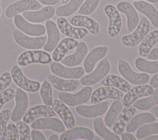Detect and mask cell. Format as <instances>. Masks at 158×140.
<instances>
[{"label":"cell","mask_w":158,"mask_h":140,"mask_svg":"<svg viewBox=\"0 0 158 140\" xmlns=\"http://www.w3.org/2000/svg\"><path fill=\"white\" fill-rule=\"evenodd\" d=\"M150 22L149 20L143 17L139 22L135 31L131 34L125 35L121 38V43L126 47H132L139 44L145 38L150 30Z\"/></svg>","instance_id":"1"},{"label":"cell","mask_w":158,"mask_h":140,"mask_svg":"<svg viewBox=\"0 0 158 140\" xmlns=\"http://www.w3.org/2000/svg\"><path fill=\"white\" fill-rule=\"evenodd\" d=\"M118 70L120 74L129 83L135 85L143 84L149 80V75L146 73L135 72L127 61L120 59L118 61Z\"/></svg>","instance_id":"2"},{"label":"cell","mask_w":158,"mask_h":140,"mask_svg":"<svg viewBox=\"0 0 158 140\" xmlns=\"http://www.w3.org/2000/svg\"><path fill=\"white\" fill-rule=\"evenodd\" d=\"M52 58L48 52L38 49H33L23 52L18 57L17 62L20 66L25 67L31 64H48Z\"/></svg>","instance_id":"3"},{"label":"cell","mask_w":158,"mask_h":140,"mask_svg":"<svg viewBox=\"0 0 158 140\" xmlns=\"http://www.w3.org/2000/svg\"><path fill=\"white\" fill-rule=\"evenodd\" d=\"M93 93L90 86H85L75 94L61 91L58 93V97L60 101L69 106H77L88 102Z\"/></svg>","instance_id":"4"},{"label":"cell","mask_w":158,"mask_h":140,"mask_svg":"<svg viewBox=\"0 0 158 140\" xmlns=\"http://www.w3.org/2000/svg\"><path fill=\"white\" fill-rule=\"evenodd\" d=\"M13 38L19 46L30 50L42 48L47 40V36L45 35L31 37L23 33L19 29L14 30Z\"/></svg>","instance_id":"5"},{"label":"cell","mask_w":158,"mask_h":140,"mask_svg":"<svg viewBox=\"0 0 158 140\" xmlns=\"http://www.w3.org/2000/svg\"><path fill=\"white\" fill-rule=\"evenodd\" d=\"M110 70V64L107 58H103L98 64L97 67L90 73L83 75L80 82L83 86L94 85L101 81Z\"/></svg>","instance_id":"6"},{"label":"cell","mask_w":158,"mask_h":140,"mask_svg":"<svg viewBox=\"0 0 158 140\" xmlns=\"http://www.w3.org/2000/svg\"><path fill=\"white\" fill-rule=\"evenodd\" d=\"M49 68L54 75L65 79H79L85 75V72L81 67L70 68L55 61L50 63Z\"/></svg>","instance_id":"7"},{"label":"cell","mask_w":158,"mask_h":140,"mask_svg":"<svg viewBox=\"0 0 158 140\" xmlns=\"http://www.w3.org/2000/svg\"><path fill=\"white\" fill-rule=\"evenodd\" d=\"M10 73L13 81L19 88H22L24 91L35 93L40 90L41 87L40 83L37 81L31 80L27 78L18 66H13Z\"/></svg>","instance_id":"8"},{"label":"cell","mask_w":158,"mask_h":140,"mask_svg":"<svg viewBox=\"0 0 158 140\" xmlns=\"http://www.w3.org/2000/svg\"><path fill=\"white\" fill-rule=\"evenodd\" d=\"M104 11L107 16L109 23L107 33L110 38H114L118 35L122 29V17L117 8L111 4H106L104 7Z\"/></svg>","instance_id":"9"},{"label":"cell","mask_w":158,"mask_h":140,"mask_svg":"<svg viewBox=\"0 0 158 140\" xmlns=\"http://www.w3.org/2000/svg\"><path fill=\"white\" fill-rule=\"evenodd\" d=\"M41 7V4L37 0H19L10 4L6 8L5 15L7 18L11 19L20 12L38 10Z\"/></svg>","instance_id":"10"},{"label":"cell","mask_w":158,"mask_h":140,"mask_svg":"<svg viewBox=\"0 0 158 140\" xmlns=\"http://www.w3.org/2000/svg\"><path fill=\"white\" fill-rule=\"evenodd\" d=\"M14 23L17 28L28 36H40L46 33V28L43 25L30 23L21 15L17 14L14 17Z\"/></svg>","instance_id":"11"},{"label":"cell","mask_w":158,"mask_h":140,"mask_svg":"<svg viewBox=\"0 0 158 140\" xmlns=\"http://www.w3.org/2000/svg\"><path fill=\"white\" fill-rule=\"evenodd\" d=\"M118 12L125 14L127 17V28L129 32L133 31L137 27L139 17L136 9L133 5L126 1L118 2L116 6Z\"/></svg>","instance_id":"12"},{"label":"cell","mask_w":158,"mask_h":140,"mask_svg":"<svg viewBox=\"0 0 158 140\" xmlns=\"http://www.w3.org/2000/svg\"><path fill=\"white\" fill-rule=\"evenodd\" d=\"M123 94L122 91L113 86L100 87L95 89L91 96V103L94 104L107 99L120 100L123 98Z\"/></svg>","instance_id":"13"},{"label":"cell","mask_w":158,"mask_h":140,"mask_svg":"<svg viewBox=\"0 0 158 140\" xmlns=\"http://www.w3.org/2000/svg\"><path fill=\"white\" fill-rule=\"evenodd\" d=\"M57 25L63 35L75 39H81L88 34V30L71 25L64 17H59L57 19Z\"/></svg>","instance_id":"14"},{"label":"cell","mask_w":158,"mask_h":140,"mask_svg":"<svg viewBox=\"0 0 158 140\" xmlns=\"http://www.w3.org/2000/svg\"><path fill=\"white\" fill-rule=\"evenodd\" d=\"M15 106L11 112L10 119L12 121H17L22 119L27 110L28 97L27 93L20 88H17L15 94Z\"/></svg>","instance_id":"15"},{"label":"cell","mask_w":158,"mask_h":140,"mask_svg":"<svg viewBox=\"0 0 158 140\" xmlns=\"http://www.w3.org/2000/svg\"><path fill=\"white\" fill-rule=\"evenodd\" d=\"M108 101L100 102L91 105H78L75 107V110L78 115L85 118H94L104 115L109 107Z\"/></svg>","instance_id":"16"},{"label":"cell","mask_w":158,"mask_h":140,"mask_svg":"<svg viewBox=\"0 0 158 140\" xmlns=\"http://www.w3.org/2000/svg\"><path fill=\"white\" fill-rule=\"evenodd\" d=\"M31 127L36 130H51L58 133L65 131V126L63 122L52 117L38 118L31 123Z\"/></svg>","instance_id":"17"},{"label":"cell","mask_w":158,"mask_h":140,"mask_svg":"<svg viewBox=\"0 0 158 140\" xmlns=\"http://www.w3.org/2000/svg\"><path fill=\"white\" fill-rule=\"evenodd\" d=\"M56 113L49 105H37L28 109L25 113L22 120L24 122L28 124L32 123L35 120L40 117H54Z\"/></svg>","instance_id":"18"},{"label":"cell","mask_w":158,"mask_h":140,"mask_svg":"<svg viewBox=\"0 0 158 140\" xmlns=\"http://www.w3.org/2000/svg\"><path fill=\"white\" fill-rule=\"evenodd\" d=\"M154 91V88L148 84H139L130 89L122 98L123 105L133 104L139 97L150 96Z\"/></svg>","instance_id":"19"},{"label":"cell","mask_w":158,"mask_h":140,"mask_svg":"<svg viewBox=\"0 0 158 140\" xmlns=\"http://www.w3.org/2000/svg\"><path fill=\"white\" fill-rule=\"evenodd\" d=\"M109 47L106 46H99L94 47L87 54L83 62V68L86 73L93 70L96 64L102 59L107 54Z\"/></svg>","instance_id":"20"},{"label":"cell","mask_w":158,"mask_h":140,"mask_svg":"<svg viewBox=\"0 0 158 140\" xmlns=\"http://www.w3.org/2000/svg\"><path fill=\"white\" fill-rule=\"evenodd\" d=\"M88 52V47L84 41L78 42L73 54L67 56L61 60L62 64L73 67L80 65L85 59Z\"/></svg>","instance_id":"21"},{"label":"cell","mask_w":158,"mask_h":140,"mask_svg":"<svg viewBox=\"0 0 158 140\" xmlns=\"http://www.w3.org/2000/svg\"><path fill=\"white\" fill-rule=\"evenodd\" d=\"M51 105L52 109L59 115L63 123L67 129L72 128L75 126L76 121L75 117L65 104L60 100L54 99Z\"/></svg>","instance_id":"22"},{"label":"cell","mask_w":158,"mask_h":140,"mask_svg":"<svg viewBox=\"0 0 158 140\" xmlns=\"http://www.w3.org/2000/svg\"><path fill=\"white\" fill-rule=\"evenodd\" d=\"M56 14V8L47 6L38 10H27L23 13V17L28 22L40 23L51 19Z\"/></svg>","instance_id":"23"},{"label":"cell","mask_w":158,"mask_h":140,"mask_svg":"<svg viewBox=\"0 0 158 140\" xmlns=\"http://www.w3.org/2000/svg\"><path fill=\"white\" fill-rule=\"evenodd\" d=\"M45 28L48 37L43 49L46 52H52L60 41V36L59 30L57 24L49 19L46 20Z\"/></svg>","instance_id":"24"},{"label":"cell","mask_w":158,"mask_h":140,"mask_svg":"<svg viewBox=\"0 0 158 140\" xmlns=\"http://www.w3.org/2000/svg\"><path fill=\"white\" fill-rule=\"evenodd\" d=\"M94 134L88 128L85 126H77L69 129L62 132L59 139L60 140H75V139H94Z\"/></svg>","instance_id":"25"},{"label":"cell","mask_w":158,"mask_h":140,"mask_svg":"<svg viewBox=\"0 0 158 140\" xmlns=\"http://www.w3.org/2000/svg\"><path fill=\"white\" fill-rule=\"evenodd\" d=\"M69 22L75 27L86 28L93 35H97L100 31V26L98 22L85 15H74L70 19Z\"/></svg>","instance_id":"26"},{"label":"cell","mask_w":158,"mask_h":140,"mask_svg":"<svg viewBox=\"0 0 158 140\" xmlns=\"http://www.w3.org/2000/svg\"><path fill=\"white\" fill-rule=\"evenodd\" d=\"M135 113L136 108L132 105L123 107L112 125L113 132L117 135H120L123 131L127 123Z\"/></svg>","instance_id":"27"},{"label":"cell","mask_w":158,"mask_h":140,"mask_svg":"<svg viewBox=\"0 0 158 140\" xmlns=\"http://www.w3.org/2000/svg\"><path fill=\"white\" fill-rule=\"evenodd\" d=\"M48 80L56 89L64 92L73 91L75 90L80 84L78 80L75 79L61 78L54 74L49 75Z\"/></svg>","instance_id":"28"},{"label":"cell","mask_w":158,"mask_h":140,"mask_svg":"<svg viewBox=\"0 0 158 140\" xmlns=\"http://www.w3.org/2000/svg\"><path fill=\"white\" fill-rule=\"evenodd\" d=\"M133 6L137 11L144 15L151 22L153 27L158 28V10L151 4L146 1H135Z\"/></svg>","instance_id":"29"},{"label":"cell","mask_w":158,"mask_h":140,"mask_svg":"<svg viewBox=\"0 0 158 140\" xmlns=\"http://www.w3.org/2000/svg\"><path fill=\"white\" fill-rule=\"evenodd\" d=\"M78 41L72 38H65L62 39L54 49L52 59L55 62H60L64 57L66 54L70 50L76 47Z\"/></svg>","instance_id":"30"},{"label":"cell","mask_w":158,"mask_h":140,"mask_svg":"<svg viewBox=\"0 0 158 140\" xmlns=\"http://www.w3.org/2000/svg\"><path fill=\"white\" fill-rule=\"evenodd\" d=\"M156 120L155 116L150 112H144L136 115L129 120L126 125V131L127 132H133L141 126L154 122Z\"/></svg>","instance_id":"31"},{"label":"cell","mask_w":158,"mask_h":140,"mask_svg":"<svg viewBox=\"0 0 158 140\" xmlns=\"http://www.w3.org/2000/svg\"><path fill=\"white\" fill-rule=\"evenodd\" d=\"M101 84L103 86L115 87L124 93L128 92L131 88L128 81L116 75H106L101 81Z\"/></svg>","instance_id":"32"},{"label":"cell","mask_w":158,"mask_h":140,"mask_svg":"<svg viewBox=\"0 0 158 140\" xmlns=\"http://www.w3.org/2000/svg\"><path fill=\"white\" fill-rule=\"evenodd\" d=\"M158 43V30H154L148 33L141 42L138 52L141 57H146L149 53L152 46Z\"/></svg>","instance_id":"33"},{"label":"cell","mask_w":158,"mask_h":140,"mask_svg":"<svg viewBox=\"0 0 158 140\" xmlns=\"http://www.w3.org/2000/svg\"><path fill=\"white\" fill-rule=\"evenodd\" d=\"M93 128L96 134L104 140H120L118 135L111 132L106 127L102 117H97L94 120Z\"/></svg>","instance_id":"34"},{"label":"cell","mask_w":158,"mask_h":140,"mask_svg":"<svg viewBox=\"0 0 158 140\" xmlns=\"http://www.w3.org/2000/svg\"><path fill=\"white\" fill-rule=\"evenodd\" d=\"M123 108V104L120 100H115L108 110L105 118L104 123L107 127H112L117 117Z\"/></svg>","instance_id":"35"},{"label":"cell","mask_w":158,"mask_h":140,"mask_svg":"<svg viewBox=\"0 0 158 140\" xmlns=\"http://www.w3.org/2000/svg\"><path fill=\"white\" fill-rule=\"evenodd\" d=\"M158 104V88H157L150 96L136 100L133 105L139 110H146Z\"/></svg>","instance_id":"36"},{"label":"cell","mask_w":158,"mask_h":140,"mask_svg":"<svg viewBox=\"0 0 158 140\" xmlns=\"http://www.w3.org/2000/svg\"><path fill=\"white\" fill-rule=\"evenodd\" d=\"M84 0H70L64 5L56 9V14L58 17H69L75 13L81 6Z\"/></svg>","instance_id":"37"},{"label":"cell","mask_w":158,"mask_h":140,"mask_svg":"<svg viewBox=\"0 0 158 140\" xmlns=\"http://www.w3.org/2000/svg\"><path fill=\"white\" fill-rule=\"evenodd\" d=\"M136 68L143 72L151 74L158 73V60L148 61L142 57H137L135 61Z\"/></svg>","instance_id":"38"},{"label":"cell","mask_w":158,"mask_h":140,"mask_svg":"<svg viewBox=\"0 0 158 140\" xmlns=\"http://www.w3.org/2000/svg\"><path fill=\"white\" fill-rule=\"evenodd\" d=\"M152 134H158V123L151 122L141 126L137 129L136 138L137 139H143Z\"/></svg>","instance_id":"39"},{"label":"cell","mask_w":158,"mask_h":140,"mask_svg":"<svg viewBox=\"0 0 158 140\" xmlns=\"http://www.w3.org/2000/svg\"><path fill=\"white\" fill-rule=\"evenodd\" d=\"M40 94L44 104L51 105L52 99V88L51 83L48 81H44L40 88Z\"/></svg>","instance_id":"40"},{"label":"cell","mask_w":158,"mask_h":140,"mask_svg":"<svg viewBox=\"0 0 158 140\" xmlns=\"http://www.w3.org/2000/svg\"><path fill=\"white\" fill-rule=\"evenodd\" d=\"M11 111L9 109H4L0 112V139H7V124L10 118Z\"/></svg>","instance_id":"41"},{"label":"cell","mask_w":158,"mask_h":140,"mask_svg":"<svg viewBox=\"0 0 158 140\" xmlns=\"http://www.w3.org/2000/svg\"><path fill=\"white\" fill-rule=\"evenodd\" d=\"M101 0H85L78 10L80 15H88L93 13L97 9Z\"/></svg>","instance_id":"42"},{"label":"cell","mask_w":158,"mask_h":140,"mask_svg":"<svg viewBox=\"0 0 158 140\" xmlns=\"http://www.w3.org/2000/svg\"><path fill=\"white\" fill-rule=\"evenodd\" d=\"M19 133V139L20 140H30L31 131L30 130L29 126L27 123L23 121L19 120L16 123Z\"/></svg>","instance_id":"43"},{"label":"cell","mask_w":158,"mask_h":140,"mask_svg":"<svg viewBox=\"0 0 158 140\" xmlns=\"http://www.w3.org/2000/svg\"><path fill=\"white\" fill-rule=\"evenodd\" d=\"M15 94V91L13 88H6L0 93V112L2 106L9 101L12 100Z\"/></svg>","instance_id":"44"},{"label":"cell","mask_w":158,"mask_h":140,"mask_svg":"<svg viewBox=\"0 0 158 140\" xmlns=\"http://www.w3.org/2000/svg\"><path fill=\"white\" fill-rule=\"evenodd\" d=\"M7 133L8 140L19 139V133L16 125L14 123H9L7 125Z\"/></svg>","instance_id":"45"},{"label":"cell","mask_w":158,"mask_h":140,"mask_svg":"<svg viewBox=\"0 0 158 140\" xmlns=\"http://www.w3.org/2000/svg\"><path fill=\"white\" fill-rule=\"evenodd\" d=\"M12 77L8 72H4L0 76V93L6 89L10 84Z\"/></svg>","instance_id":"46"},{"label":"cell","mask_w":158,"mask_h":140,"mask_svg":"<svg viewBox=\"0 0 158 140\" xmlns=\"http://www.w3.org/2000/svg\"><path fill=\"white\" fill-rule=\"evenodd\" d=\"M32 140H46V138L42 132L36 129H33L30 133Z\"/></svg>","instance_id":"47"},{"label":"cell","mask_w":158,"mask_h":140,"mask_svg":"<svg viewBox=\"0 0 158 140\" xmlns=\"http://www.w3.org/2000/svg\"><path fill=\"white\" fill-rule=\"evenodd\" d=\"M147 57L150 60H158V47L151 50Z\"/></svg>","instance_id":"48"},{"label":"cell","mask_w":158,"mask_h":140,"mask_svg":"<svg viewBox=\"0 0 158 140\" xmlns=\"http://www.w3.org/2000/svg\"><path fill=\"white\" fill-rule=\"evenodd\" d=\"M122 140H136V138L130 133H122L120 134Z\"/></svg>","instance_id":"49"},{"label":"cell","mask_w":158,"mask_h":140,"mask_svg":"<svg viewBox=\"0 0 158 140\" xmlns=\"http://www.w3.org/2000/svg\"><path fill=\"white\" fill-rule=\"evenodd\" d=\"M39 2L43 5L47 6H52L57 4L59 2L60 0H37Z\"/></svg>","instance_id":"50"},{"label":"cell","mask_w":158,"mask_h":140,"mask_svg":"<svg viewBox=\"0 0 158 140\" xmlns=\"http://www.w3.org/2000/svg\"><path fill=\"white\" fill-rule=\"evenodd\" d=\"M149 84L153 88H158V73L151 78Z\"/></svg>","instance_id":"51"},{"label":"cell","mask_w":158,"mask_h":140,"mask_svg":"<svg viewBox=\"0 0 158 140\" xmlns=\"http://www.w3.org/2000/svg\"><path fill=\"white\" fill-rule=\"evenodd\" d=\"M150 112L158 118V105H155L151 109Z\"/></svg>","instance_id":"52"},{"label":"cell","mask_w":158,"mask_h":140,"mask_svg":"<svg viewBox=\"0 0 158 140\" xmlns=\"http://www.w3.org/2000/svg\"><path fill=\"white\" fill-rule=\"evenodd\" d=\"M143 139L144 140H158V134H156V135H150L149 136H147L144 138H143Z\"/></svg>","instance_id":"53"},{"label":"cell","mask_w":158,"mask_h":140,"mask_svg":"<svg viewBox=\"0 0 158 140\" xmlns=\"http://www.w3.org/2000/svg\"><path fill=\"white\" fill-rule=\"evenodd\" d=\"M48 139H49V140H59V137L58 136V135L54 134L51 135V136Z\"/></svg>","instance_id":"54"},{"label":"cell","mask_w":158,"mask_h":140,"mask_svg":"<svg viewBox=\"0 0 158 140\" xmlns=\"http://www.w3.org/2000/svg\"><path fill=\"white\" fill-rule=\"evenodd\" d=\"M145 1L151 3H157L158 2V0H145Z\"/></svg>","instance_id":"55"},{"label":"cell","mask_w":158,"mask_h":140,"mask_svg":"<svg viewBox=\"0 0 158 140\" xmlns=\"http://www.w3.org/2000/svg\"><path fill=\"white\" fill-rule=\"evenodd\" d=\"M70 0H61L62 1V3L64 4H65L66 3H67Z\"/></svg>","instance_id":"56"},{"label":"cell","mask_w":158,"mask_h":140,"mask_svg":"<svg viewBox=\"0 0 158 140\" xmlns=\"http://www.w3.org/2000/svg\"><path fill=\"white\" fill-rule=\"evenodd\" d=\"M1 8L0 7V15H1Z\"/></svg>","instance_id":"57"},{"label":"cell","mask_w":158,"mask_h":140,"mask_svg":"<svg viewBox=\"0 0 158 140\" xmlns=\"http://www.w3.org/2000/svg\"><path fill=\"white\" fill-rule=\"evenodd\" d=\"M1 0H0V2H1Z\"/></svg>","instance_id":"58"}]
</instances>
